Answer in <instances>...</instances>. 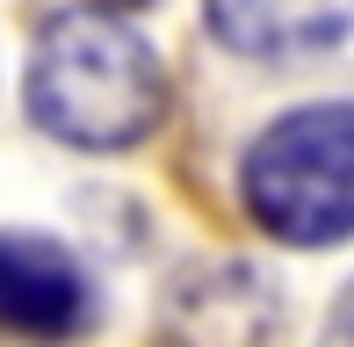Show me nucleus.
<instances>
[{"mask_svg": "<svg viewBox=\"0 0 354 347\" xmlns=\"http://www.w3.org/2000/svg\"><path fill=\"white\" fill-rule=\"evenodd\" d=\"M22 102L37 131L73 152H131L167 116V66L123 15L66 8L37 29Z\"/></svg>", "mask_w": 354, "mask_h": 347, "instance_id": "obj_1", "label": "nucleus"}, {"mask_svg": "<svg viewBox=\"0 0 354 347\" xmlns=\"http://www.w3.org/2000/svg\"><path fill=\"white\" fill-rule=\"evenodd\" d=\"M239 203L282 246L354 239V102L275 116L239 160Z\"/></svg>", "mask_w": 354, "mask_h": 347, "instance_id": "obj_2", "label": "nucleus"}, {"mask_svg": "<svg viewBox=\"0 0 354 347\" xmlns=\"http://www.w3.org/2000/svg\"><path fill=\"white\" fill-rule=\"evenodd\" d=\"M94 319V282L58 239L44 232H0V326L29 340L80 333Z\"/></svg>", "mask_w": 354, "mask_h": 347, "instance_id": "obj_3", "label": "nucleus"}, {"mask_svg": "<svg viewBox=\"0 0 354 347\" xmlns=\"http://www.w3.org/2000/svg\"><path fill=\"white\" fill-rule=\"evenodd\" d=\"M203 22L224 51L289 66V58H326L354 37V0H203Z\"/></svg>", "mask_w": 354, "mask_h": 347, "instance_id": "obj_4", "label": "nucleus"}, {"mask_svg": "<svg viewBox=\"0 0 354 347\" xmlns=\"http://www.w3.org/2000/svg\"><path fill=\"white\" fill-rule=\"evenodd\" d=\"M94 8H109V15H131V8H145V0H94Z\"/></svg>", "mask_w": 354, "mask_h": 347, "instance_id": "obj_5", "label": "nucleus"}]
</instances>
